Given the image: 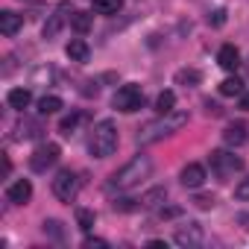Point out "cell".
<instances>
[{"instance_id":"cell-1","label":"cell","mask_w":249,"mask_h":249,"mask_svg":"<svg viewBox=\"0 0 249 249\" xmlns=\"http://www.w3.org/2000/svg\"><path fill=\"white\" fill-rule=\"evenodd\" d=\"M188 120H191L188 111H170V114H161L159 120H150L147 126L138 129V144H141V147L156 144V141H161V138L179 132L182 126H188Z\"/></svg>"},{"instance_id":"cell-2","label":"cell","mask_w":249,"mask_h":249,"mask_svg":"<svg viewBox=\"0 0 249 249\" xmlns=\"http://www.w3.org/2000/svg\"><path fill=\"white\" fill-rule=\"evenodd\" d=\"M150 173H153V161H150V156H135L132 161H126L120 170H114V173H111L108 188L129 191V188L141 185L144 179H150Z\"/></svg>"},{"instance_id":"cell-3","label":"cell","mask_w":249,"mask_h":249,"mask_svg":"<svg viewBox=\"0 0 249 249\" xmlns=\"http://www.w3.org/2000/svg\"><path fill=\"white\" fill-rule=\"evenodd\" d=\"M88 150H91L94 159H108L117 150V126L111 120H97L94 123L91 138H88Z\"/></svg>"},{"instance_id":"cell-4","label":"cell","mask_w":249,"mask_h":249,"mask_svg":"<svg viewBox=\"0 0 249 249\" xmlns=\"http://www.w3.org/2000/svg\"><path fill=\"white\" fill-rule=\"evenodd\" d=\"M208 164H211V173L217 179H231L234 173L243 170V159L234 156V153H229V150H214L208 156Z\"/></svg>"},{"instance_id":"cell-5","label":"cell","mask_w":249,"mask_h":249,"mask_svg":"<svg viewBox=\"0 0 249 249\" xmlns=\"http://www.w3.org/2000/svg\"><path fill=\"white\" fill-rule=\"evenodd\" d=\"M111 106H114L117 111H123V114L138 111V108L144 106V91H141V85H135V82L120 85V88L114 91V97H111Z\"/></svg>"},{"instance_id":"cell-6","label":"cell","mask_w":249,"mask_h":249,"mask_svg":"<svg viewBox=\"0 0 249 249\" xmlns=\"http://www.w3.org/2000/svg\"><path fill=\"white\" fill-rule=\"evenodd\" d=\"M73 12H76V9H73V6L68 3V0H62V3H56V9L50 12V18L44 21V30H41V36H44L47 41H50V38H56V36H59V33H62V30H65L68 24H71Z\"/></svg>"},{"instance_id":"cell-7","label":"cell","mask_w":249,"mask_h":249,"mask_svg":"<svg viewBox=\"0 0 249 249\" xmlns=\"http://www.w3.org/2000/svg\"><path fill=\"white\" fill-rule=\"evenodd\" d=\"M76 194H79V176H76L71 167L59 170L56 179H53V196H56L59 202H73Z\"/></svg>"},{"instance_id":"cell-8","label":"cell","mask_w":249,"mask_h":249,"mask_svg":"<svg viewBox=\"0 0 249 249\" xmlns=\"http://www.w3.org/2000/svg\"><path fill=\"white\" fill-rule=\"evenodd\" d=\"M59 156H62L59 144H53V141L38 144L36 153L30 156V167H33V173H47V167H53V164L59 161Z\"/></svg>"},{"instance_id":"cell-9","label":"cell","mask_w":249,"mask_h":249,"mask_svg":"<svg viewBox=\"0 0 249 249\" xmlns=\"http://www.w3.org/2000/svg\"><path fill=\"white\" fill-rule=\"evenodd\" d=\"M202 240H205V231H202L199 223H185V226L176 229V243L179 246L194 249V246H202Z\"/></svg>"},{"instance_id":"cell-10","label":"cell","mask_w":249,"mask_h":249,"mask_svg":"<svg viewBox=\"0 0 249 249\" xmlns=\"http://www.w3.org/2000/svg\"><path fill=\"white\" fill-rule=\"evenodd\" d=\"M6 199H9L12 205H27V202L33 199V182H30V179L12 182V185L6 188Z\"/></svg>"},{"instance_id":"cell-11","label":"cell","mask_w":249,"mask_h":249,"mask_svg":"<svg viewBox=\"0 0 249 249\" xmlns=\"http://www.w3.org/2000/svg\"><path fill=\"white\" fill-rule=\"evenodd\" d=\"M179 179H182L185 188H202V182H205V167H202V164H185L182 173H179Z\"/></svg>"},{"instance_id":"cell-12","label":"cell","mask_w":249,"mask_h":249,"mask_svg":"<svg viewBox=\"0 0 249 249\" xmlns=\"http://www.w3.org/2000/svg\"><path fill=\"white\" fill-rule=\"evenodd\" d=\"M21 27H24V18H21L18 12H12V9H3V12H0V33H3L6 38H12Z\"/></svg>"},{"instance_id":"cell-13","label":"cell","mask_w":249,"mask_h":249,"mask_svg":"<svg viewBox=\"0 0 249 249\" xmlns=\"http://www.w3.org/2000/svg\"><path fill=\"white\" fill-rule=\"evenodd\" d=\"M217 65H220L223 71H237V65H240L237 47H234V44H223V47L217 50Z\"/></svg>"},{"instance_id":"cell-14","label":"cell","mask_w":249,"mask_h":249,"mask_svg":"<svg viewBox=\"0 0 249 249\" xmlns=\"http://www.w3.org/2000/svg\"><path fill=\"white\" fill-rule=\"evenodd\" d=\"M223 141H226L229 147H240V144L246 141V123H243V120H234V123H229V126H226V132H223Z\"/></svg>"},{"instance_id":"cell-15","label":"cell","mask_w":249,"mask_h":249,"mask_svg":"<svg viewBox=\"0 0 249 249\" xmlns=\"http://www.w3.org/2000/svg\"><path fill=\"white\" fill-rule=\"evenodd\" d=\"M65 53H68V59H71V62H88V56H91V47H88L82 38H73V41H68Z\"/></svg>"},{"instance_id":"cell-16","label":"cell","mask_w":249,"mask_h":249,"mask_svg":"<svg viewBox=\"0 0 249 249\" xmlns=\"http://www.w3.org/2000/svg\"><path fill=\"white\" fill-rule=\"evenodd\" d=\"M6 103H9V108L24 111V108L33 103V94H30V88H12V91L6 94Z\"/></svg>"},{"instance_id":"cell-17","label":"cell","mask_w":249,"mask_h":249,"mask_svg":"<svg viewBox=\"0 0 249 249\" xmlns=\"http://www.w3.org/2000/svg\"><path fill=\"white\" fill-rule=\"evenodd\" d=\"M173 82H176V85H185V88H194V85L202 82V73H199L196 68H182V71H176Z\"/></svg>"},{"instance_id":"cell-18","label":"cell","mask_w":249,"mask_h":249,"mask_svg":"<svg viewBox=\"0 0 249 249\" xmlns=\"http://www.w3.org/2000/svg\"><path fill=\"white\" fill-rule=\"evenodd\" d=\"M41 135V123L38 120H21L15 126V138L24 141V138H38Z\"/></svg>"},{"instance_id":"cell-19","label":"cell","mask_w":249,"mask_h":249,"mask_svg":"<svg viewBox=\"0 0 249 249\" xmlns=\"http://www.w3.org/2000/svg\"><path fill=\"white\" fill-rule=\"evenodd\" d=\"M164 199H167V188H153V191H147L138 202H141V208H159Z\"/></svg>"},{"instance_id":"cell-20","label":"cell","mask_w":249,"mask_h":249,"mask_svg":"<svg viewBox=\"0 0 249 249\" xmlns=\"http://www.w3.org/2000/svg\"><path fill=\"white\" fill-rule=\"evenodd\" d=\"M97 15H117L123 9V0H91Z\"/></svg>"},{"instance_id":"cell-21","label":"cell","mask_w":249,"mask_h":249,"mask_svg":"<svg viewBox=\"0 0 249 249\" xmlns=\"http://www.w3.org/2000/svg\"><path fill=\"white\" fill-rule=\"evenodd\" d=\"M156 111H159V114L176 111V94H173V91H161V94L156 97Z\"/></svg>"},{"instance_id":"cell-22","label":"cell","mask_w":249,"mask_h":249,"mask_svg":"<svg viewBox=\"0 0 249 249\" xmlns=\"http://www.w3.org/2000/svg\"><path fill=\"white\" fill-rule=\"evenodd\" d=\"M91 24H94V15H91V12H73V18H71V27H73L79 36H85V33L91 30Z\"/></svg>"},{"instance_id":"cell-23","label":"cell","mask_w":249,"mask_h":249,"mask_svg":"<svg viewBox=\"0 0 249 249\" xmlns=\"http://www.w3.org/2000/svg\"><path fill=\"white\" fill-rule=\"evenodd\" d=\"M220 94H223V97H240V94H243V82H240L237 76H229V79L220 82Z\"/></svg>"},{"instance_id":"cell-24","label":"cell","mask_w":249,"mask_h":249,"mask_svg":"<svg viewBox=\"0 0 249 249\" xmlns=\"http://www.w3.org/2000/svg\"><path fill=\"white\" fill-rule=\"evenodd\" d=\"M59 108H62V100H59L56 94H50V97H41V100H38V114H44V117H47V114H56Z\"/></svg>"},{"instance_id":"cell-25","label":"cell","mask_w":249,"mask_h":249,"mask_svg":"<svg viewBox=\"0 0 249 249\" xmlns=\"http://www.w3.org/2000/svg\"><path fill=\"white\" fill-rule=\"evenodd\" d=\"M94 220H97V217H94L91 208H76V226H79L82 231H91V229H94Z\"/></svg>"},{"instance_id":"cell-26","label":"cell","mask_w":249,"mask_h":249,"mask_svg":"<svg viewBox=\"0 0 249 249\" xmlns=\"http://www.w3.org/2000/svg\"><path fill=\"white\" fill-rule=\"evenodd\" d=\"M82 120V114H68V117H62V123H59V129H62V135H71L73 129H76V123Z\"/></svg>"},{"instance_id":"cell-27","label":"cell","mask_w":249,"mask_h":249,"mask_svg":"<svg viewBox=\"0 0 249 249\" xmlns=\"http://www.w3.org/2000/svg\"><path fill=\"white\" fill-rule=\"evenodd\" d=\"M59 226H62L59 220H44V223H41V229H44V234H53L56 240H62V229H59Z\"/></svg>"},{"instance_id":"cell-28","label":"cell","mask_w":249,"mask_h":249,"mask_svg":"<svg viewBox=\"0 0 249 249\" xmlns=\"http://www.w3.org/2000/svg\"><path fill=\"white\" fill-rule=\"evenodd\" d=\"M234 199L249 202V179H243V182H237V185H234Z\"/></svg>"},{"instance_id":"cell-29","label":"cell","mask_w":249,"mask_h":249,"mask_svg":"<svg viewBox=\"0 0 249 249\" xmlns=\"http://www.w3.org/2000/svg\"><path fill=\"white\" fill-rule=\"evenodd\" d=\"M194 202H196V208H214V202H217V199H214V194H199Z\"/></svg>"},{"instance_id":"cell-30","label":"cell","mask_w":249,"mask_h":249,"mask_svg":"<svg viewBox=\"0 0 249 249\" xmlns=\"http://www.w3.org/2000/svg\"><path fill=\"white\" fill-rule=\"evenodd\" d=\"M208 24H211V27H223V24H226V12H223V9H214V12L208 15Z\"/></svg>"},{"instance_id":"cell-31","label":"cell","mask_w":249,"mask_h":249,"mask_svg":"<svg viewBox=\"0 0 249 249\" xmlns=\"http://www.w3.org/2000/svg\"><path fill=\"white\" fill-rule=\"evenodd\" d=\"M135 202H138V199H117L114 208H117V211H135V208H138Z\"/></svg>"},{"instance_id":"cell-32","label":"cell","mask_w":249,"mask_h":249,"mask_svg":"<svg viewBox=\"0 0 249 249\" xmlns=\"http://www.w3.org/2000/svg\"><path fill=\"white\" fill-rule=\"evenodd\" d=\"M106 246H108V243H106L103 237H88V240H85V249H106Z\"/></svg>"},{"instance_id":"cell-33","label":"cell","mask_w":249,"mask_h":249,"mask_svg":"<svg viewBox=\"0 0 249 249\" xmlns=\"http://www.w3.org/2000/svg\"><path fill=\"white\" fill-rule=\"evenodd\" d=\"M159 214H161V217H179L182 211H179V208H161Z\"/></svg>"},{"instance_id":"cell-34","label":"cell","mask_w":249,"mask_h":249,"mask_svg":"<svg viewBox=\"0 0 249 249\" xmlns=\"http://www.w3.org/2000/svg\"><path fill=\"white\" fill-rule=\"evenodd\" d=\"M240 108H243V111H249V91H243V94H240Z\"/></svg>"},{"instance_id":"cell-35","label":"cell","mask_w":249,"mask_h":249,"mask_svg":"<svg viewBox=\"0 0 249 249\" xmlns=\"http://www.w3.org/2000/svg\"><path fill=\"white\" fill-rule=\"evenodd\" d=\"M205 108H208V114H220V106H217V103H211V100L205 103Z\"/></svg>"},{"instance_id":"cell-36","label":"cell","mask_w":249,"mask_h":249,"mask_svg":"<svg viewBox=\"0 0 249 249\" xmlns=\"http://www.w3.org/2000/svg\"><path fill=\"white\" fill-rule=\"evenodd\" d=\"M147 246H150V249H167V243H164V240H150Z\"/></svg>"},{"instance_id":"cell-37","label":"cell","mask_w":249,"mask_h":249,"mask_svg":"<svg viewBox=\"0 0 249 249\" xmlns=\"http://www.w3.org/2000/svg\"><path fill=\"white\" fill-rule=\"evenodd\" d=\"M237 223H240L243 229H249V214H237Z\"/></svg>"}]
</instances>
